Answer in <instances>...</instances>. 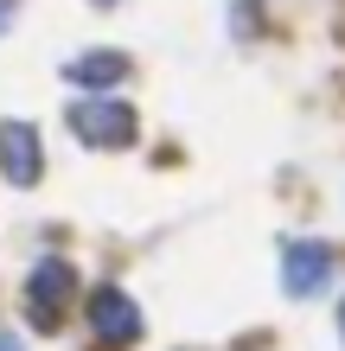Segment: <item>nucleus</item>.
Listing matches in <instances>:
<instances>
[{"label": "nucleus", "instance_id": "f257e3e1", "mask_svg": "<svg viewBox=\"0 0 345 351\" xmlns=\"http://www.w3.org/2000/svg\"><path fill=\"white\" fill-rule=\"evenodd\" d=\"M71 134L96 154H121V147H134L141 115L115 96H84V102H71Z\"/></svg>", "mask_w": 345, "mask_h": 351}, {"label": "nucleus", "instance_id": "f03ea898", "mask_svg": "<svg viewBox=\"0 0 345 351\" xmlns=\"http://www.w3.org/2000/svg\"><path fill=\"white\" fill-rule=\"evenodd\" d=\"M326 281H333V243L300 237V243H288V250H281V294L313 300Z\"/></svg>", "mask_w": 345, "mask_h": 351}, {"label": "nucleus", "instance_id": "7ed1b4c3", "mask_svg": "<svg viewBox=\"0 0 345 351\" xmlns=\"http://www.w3.org/2000/svg\"><path fill=\"white\" fill-rule=\"evenodd\" d=\"M77 294V275H71V262L64 256H45L26 275V306H32V319L38 326H58V313H64V300Z\"/></svg>", "mask_w": 345, "mask_h": 351}, {"label": "nucleus", "instance_id": "20e7f679", "mask_svg": "<svg viewBox=\"0 0 345 351\" xmlns=\"http://www.w3.org/2000/svg\"><path fill=\"white\" fill-rule=\"evenodd\" d=\"M45 173V141L32 121H0V179L7 185H32Z\"/></svg>", "mask_w": 345, "mask_h": 351}, {"label": "nucleus", "instance_id": "39448f33", "mask_svg": "<svg viewBox=\"0 0 345 351\" xmlns=\"http://www.w3.org/2000/svg\"><path fill=\"white\" fill-rule=\"evenodd\" d=\"M90 332L103 345H115V351L134 345L141 339V306L121 294V287H96V294H90Z\"/></svg>", "mask_w": 345, "mask_h": 351}, {"label": "nucleus", "instance_id": "423d86ee", "mask_svg": "<svg viewBox=\"0 0 345 351\" xmlns=\"http://www.w3.org/2000/svg\"><path fill=\"white\" fill-rule=\"evenodd\" d=\"M64 77L77 90H103V84H121V77H128V51H77L71 64H64Z\"/></svg>", "mask_w": 345, "mask_h": 351}, {"label": "nucleus", "instance_id": "0eeeda50", "mask_svg": "<svg viewBox=\"0 0 345 351\" xmlns=\"http://www.w3.org/2000/svg\"><path fill=\"white\" fill-rule=\"evenodd\" d=\"M13 7H19V0H0V32L13 26Z\"/></svg>", "mask_w": 345, "mask_h": 351}, {"label": "nucleus", "instance_id": "6e6552de", "mask_svg": "<svg viewBox=\"0 0 345 351\" xmlns=\"http://www.w3.org/2000/svg\"><path fill=\"white\" fill-rule=\"evenodd\" d=\"M0 351H26V345H19V339H13V332H0Z\"/></svg>", "mask_w": 345, "mask_h": 351}, {"label": "nucleus", "instance_id": "1a4fd4ad", "mask_svg": "<svg viewBox=\"0 0 345 351\" xmlns=\"http://www.w3.org/2000/svg\"><path fill=\"white\" fill-rule=\"evenodd\" d=\"M339 339H345V306H339Z\"/></svg>", "mask_w": 345, "mask_h": 351}, {"label": "nucleus", "instance_id": "9d476101", "mask_svg": "<svg viewBox=\"0 0 345 351\" xmlns=\"http://www.w3.org/2000/svg\"><path fill=\"white\" fill-rule=\"evenodd\" d=\"M96 7H109V0H96Z\"/></svg>", "mask_w": 345, "mask_h": 351}]
</instances>
